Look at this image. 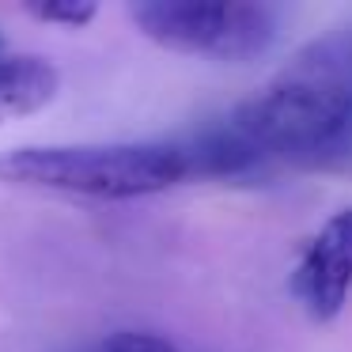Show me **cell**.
<instances>
[{"label": "cell", "mask_w": 352, "mask_h": 352, "mask_svg": "<svg viewBox=\"0 0 352 352\" xmlns=\"http://www.w3.org/2000/svg\"><path fill=\"white\" fill-rule=\"evenodd\" d=\"M137 27L170 54L246 65L276 42V12L258 0H140Z\"/></svg>", "instance_id": "3"}, {"label": "cell", "mask_w": 352, "mask_h": 352, "mask_svg": "<svg viewBox=\"0 0 352 352\" xmlns=\"http://www.w3.org/2000/svg\"><path fill=\"white\" fill-rule=\"evenodd\" d=\"M61 76L42 57H0V114L23 118L54 102Z\"/></svg>", "instance_id": "6"}, {"label": "cell", "mask_w": 352, "mask_h": 352, "mask_svg": "<svg viewBox=\"0 0 352 352\" xmlns=\"http://www.w3.org/2000/svg\"><path fill=\"white\" fill-rule=\"evenodd\" d=\"M182 155L186 167H190V178H239L265 160L261 148L231 125V118L182 140Z\"/></svg>", "instance_id": "5"}, {"label": "cell", "mask_w": 352, "mask_h": 352, "mask_svg": "<svg viewBox=\"0 0 352 352\" xmlns=\"http://www.w3.org/2000/svg\"><path fill=\"white\" fill-rule=\"evenodd\" d=\"M182 144H34L0 155V182L129 201L186 182Z\"/></svg>", "instance_id": "2"}, {"label": "cell", "mask_w": 352, "mask_h": 352, "mask_svg": "<svg viewBox=\"0 0 352 352\" xmlns=\"http://www.w3.org/2000/svg\"><path fill=\"white\" fill-rule=\"evenodd\" d=\"M349 292H352V208H341L303 246V258L292 273V296L307 307V314L314 322H329L349 303Z\"/></svg>", "instance_id": "4"}, {"label": "cell", "mask_w": 352, "mask_h": 352, "mask_svg": "<svg viewBox=\"0 0 352 352\" xmlns=\"http://www.w3.org/2000/svg\"><path fill=\"white\" fill-rule=\"evenodd\" d=\"M261 155L299 167H344L352 160V27H337L303 50L231 114Z\"/></svg>", "instance_id": "1"}, {"label": "cell", "mask_w": 352, "mask_h": 352, "mask_svg": "<svg viewBox=\"0 0 352 352\" xmlns=\"http://www.w3.org/2000/svg\"><path fill=\"white\" fill-rule=\"evenodd\" d=\"M0 46H4V34H0Z\"/></svg>", "instance_id": "9"}, {"label": "cell", "mask_w": 352, "mask_h": 352, "mask_svg": "<svg viewBox=\"0 0 352 352\" xmlns=\"http://www.w3.org/2000/svg\"><path fill=\"white\" fill-rule=\"evenodd\" d=\"M99 352H178L167 337L144 333V329H118L99 344Z\"/></svg>", "instance_id": "7"}, {"label": "cell", "mask_w": 352, "mask_h": 352, "mask_svg": "<svg viewBox=\"0 0 352 352\" xmlns=\"http://www.w3.org/2000/svg\"><path fill=\"white\" fill-rule=\"evenodd\" d=\"M34 19H42V23H61V27H87L95 16H99V8L95 4H34L31 8Z\"/></svg>", "instance_id": "8"}]
</instances>
